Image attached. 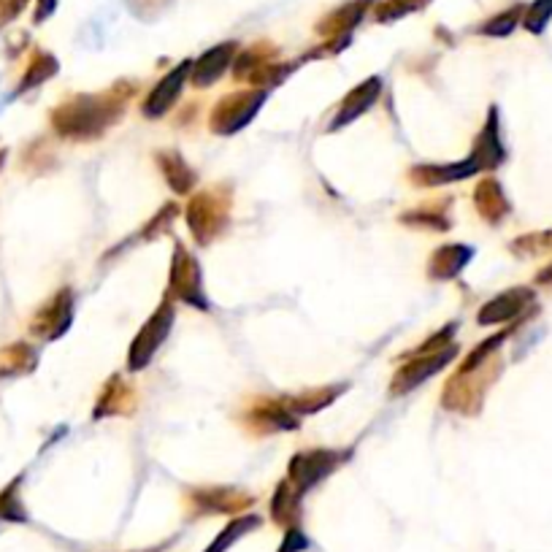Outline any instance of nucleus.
Segmentation results:
<instances>
[{
    "instance_id": "nucleus-2",
    "label": "nucleus",
    "mask_w": 552,
    "mask_h": 552,
    "mask_svg": "<svg viewBox=\"0 0 552 552\" xmlns=\"http://www.w3.org/2000/svg\"><path fill=\"white\" fill-rule=\"evenodd\" d=\"M187 225L198 244H211L228 225V195L198 192L187 206Z\"/></svg>"
},
{
    "instance_id": "nucleus-15",
    "label": "nucleus",
    "mask_w": 552,
    "mask_h": 552,
    "mask_svg": "<svg viewBox=\"0 0 552 552\" xmlns=\"http://www.w3.org/2000/svg\"><path fill=\"white\" fill-rule=\"evenodd\" d=\"M471 255H474V249L466 247V244H450V247L436 249L431 263H428L431 279H452V276H458L466 268V263L471 260Z\"/></svg>"
},
{
    "instance_id": "nucleus-19",
    "label": "nucleus",
    "mask_w": 552,
    "mask_h": 552,
    "mask_svg": "<svg viewBox=\"0 0 552 552\" xmlns=\"http://www.w3.org/2000/svg\"><path fill=\"white\" fill-rule=\"evenodd\" d=\"M35 363H38V355L30 344H24V342L11 344V347L0 350V379L22 376V373L33 371Z\"/></svg>"
},
{
    "instance_id": "nucleus-9",
    "label": "nucleus",
    "mask_w": 552,
    "mask_h": 552,
    "mask_svg": "<svg viewBox=\"0 0 552 552\" xmlns=\"http://www.w3.org/2000/svg\"><path fill=\"white\" fill-rule=\"evenodd\" d=\"M534 304V290L531 287H515V290H507L501 295H496L493 301H488L479 315H477V323L479 325H496V323H509L515 317H523L526 309Z\"/></svg>"
},
{
    "instance_id": "nucleus-24",
    "label": "nucleus",
    "mask_w": 552,
    "mask_h": 552,
    "mask_svg": "<svg viewBox=\"0 0 552 552\" xmlns=\"http://www.w3.org/2000/svg\"><path fill=\"white\" fill-rule=\"evenodd\" d=\"M131 401L125 384H117V376L109 382V387L103 390L101 401H98V409H95V417H103V414H114V412H122V406Z\"/></svg>"
},
{
    "instance_id": "nucleus-30",
    "label": "nucleus",
    "mask_w": 552,
    "mask_h": 552,
    "mask_svg": "<svg viewBox=\"0 0 552 552\" xmlns=\"http://www.w3.org/2000/svg\"><path fill=\"white\" fill-rule=\"evenodd\" d=\"M306 547H309L306 537H304L298 528H290V531L285 534V539H282V547L276 552H304Z\"/></svg>"
},
{
    "instance_id": "nucleus-13",
    "label": "nucleus",
    "mask_w": 552,
    "mask_h": 552,
    "mask_svg": "<svg viewBox=\"0 0 552 552\" xmlns=\"http://www.w3.org/2000/svg\"><path fill=\"white\" fill-rule=\"evenodd\" d=\"M233 54H236V44H219V46H214L211 52H206L200 60L192 63V71H189L192 84H195V87H208V84H214V82L228 71Z\"/></svg>"
},
{
    "instance_id": "nucleus-28",
    "label": "nucleus",
    "mask_w": 552,
    "mask_h": 552,
    "mask_svg": "<svg viewBox=\"0 0 552 552\" xmlns=\"http://www.w3.org/2000/svg\"><path fill=\"white\" fill-rule=\"evenodd\" d=\"M401 222H409V225H420V228H431V230H447L450 228V219L441 214V211H412V214H403Z\"/></svg>"
},
{
    "instance_id": "nucleus-1",
    "label": "nucleus",
    "mask_w": 552,
    "mask_h": 552,
    "mask_svg": "<svg viewBox=\"0 0 552 552\" xmlns=\"http://www.w3.org/2000/svg\"><path fill=\"white\" fill-rule=\"evenodd\" d=\"M128 92L111 90L106 95H76L52 109L49 120L57 136L68 141H92L103 136L125 111Z\"/></svg>"
},
{
    "instance_id": "nucleus-8",
    "label": "nucleus",
    "mask_w": 552,
    "mask_h": 552,
    "mask_svg": "<svg viewBox=\"0 0 552 552\" xmlns=\"http://www.w3.org/2000/svg\"><path fill=\"white\" fill-rule=\"evenodd\" d=\"M455 353H458V347H455V344H450V347L436 350V353L412 355V361H409V363H403V366L395 371L390 392H392V395H401V392H409V390L420 387V384H422L428 376L439 373L441 368L447 366V363L455 358Z\"/></svg>"
},
{
    "instance_id": "nucleus-12",
    "label": "nucleus",
    "mask_w": 552,
    "mask_h": 552,
    "mask_svg": "<svg viewBox=\"0 0 552 552\" xmlns=\"http://www.w3.org/2000/svg\"><path fill=\"white\" fill-rule=\"evenodd\" d=\"M382 95V82L373 76V79H368V82H363V84H358L344 101H342V106H339V114L334 117V122H331V131H339V128H344V125H350L353 120H358L363 111H368L373 103H376V98Z\"/></svg>"
},
{
    "instance_id": "nucleus-17",
    "label": "nucleus",
    "mask_w": 552,
    "mask_h": 552,
    "mask_svg": "<svg viewBox=\"0 0 552 552\" xmlns=\"http://www.w3.org/2000/svg\"><path fill=\"white\" fill-rule=\"evenodd\" d=\"M474 203H477V211H479L488 222H493V225H499V222L507 219V214H509V200H507L501 184L496 182V179H485V182L477 187Z\"/></svg>"
},
{
    "instance_id": "nucleus-26",
    "label": "nucleus",
    "mask_w": 552,
    "mask_h": 552,
    "mask_svg": "<svg viewBox=\"0 0 552 552\" xmlns=\"http://www.w3.org/2000/svg\"><path fill=\"white\" fill-rule=\"evenodd\" d=\"M552 19V0H537V3H531L528 8H526V14H523V27L528 30V33H542L545 27H547V22Z\"/></svg>"
},
{
    "instance_id": "nucleus-27",
    "label": "nucleus",
    "mask_w": 552,
    "mask_h": 552,
    "mask_svg": "<svg viewBox=\"0 0 552 552\" xmlns=\"http://www.w3.org/2000/svg\"><path fill=\"white\" fill-rule=\"evenodd\" d=\"M363 11H366V3H353V5H347L344 11H336L334 16H331V22L328 24H323V30H328V33H347L350 27H355L358 24V19L363 16Z\"/></svg>"
},
{
    "instance_id": "nucleus-25",
    "label": "nucleus",
    "mask_w": 552,
    "mask_h": 552,
    "mask_svg": "<svg viewBox=\"0 0 552 552\" xmlns=\"http://www.w3.org/2000/svg\"><path fill=\"white\" fill-rule=\"evenodd\" d=\"M523 14H526V8H523V5H515V8H509V11L493 16L490 22H485V24L479 27V33H485V35H509V33L518 27V22L523 19Z\"/></svg>"
},
{
    "instance_id": "nucleus-3",
    "label": "nucleus",
    "mask_w": 552,
    "mask_h": 552,
    "mask_svg": "<svg viewBox=\"0 0 552 552\" xmlns=\"http://www.w3.org/2000/svg\"><path fill=\"white\" fill-rule=\"evenodd\" d=\"M263 98H266L263 90H257V92L249 90V92H233V95H225V98L214 106V111H211V117H208L211 131L219 133V136H230V133L247 128L249 120L260 111Z\"/></svg>"
},
{
    "instance_id": "nucleus-21",
    "label": "nucleus",
    "mask_w": 552,
    "mask_h": 552,
    "mask_svg": "<svg viewBox=\"0 0 552 552\" xmlns=\"http://www.w3.org/2000/svg\"><path fill=\"white\" fill-rule=\"evenodd\" d=\"M298 499H301V493L290 485V479L279 482V488H276V493H274V501H271L274 520H279V523H285V526L293 523L295 515H298Z\"/></svg>"
},
{
    "instance_id": "nucleus-4",
    "label": "nucleus",
    "mask_w": 552,
    "mask_h": 552,
    "mask_svg": "<svg viewBox=\"0 0 552 552\" xmlns=\"http://www.w3.org/2000/svg\"><path fill=\"white\" fill-rule=\"evenodd\" d=\"M171 325H174V304L166 298L158 312L147 320V325L139 331L133 347H131V355H128V368L131 371H141L144 366H150V361L155 358V353L163 347V342L169 339L171 334Z\"/></svg>"
},
{
    "instance_id": "nucleus-5",
    "label": "nucleus",
    "mask_w": 552,
    "mask_h": 552,
    "mask_svg": "<svg viewBox=\"0 0 552 552\" xmlns=\"http://www.w3.org/2000/svg\"><path fill=\"white\" fill-rule=\"evenodd\" d=\"M350 452H339V450H309V452H298L290 460V485L304 496L306 490H312L320 479H325L328 474L336 471V466H342L347 460Z\"/></svg>"
},
{
    "instance_id": "nucleus-22",
    "label": "nucleus",
    "mask_w": 552,
    "mask_h": 552,
    "mask_svg": "<svg viewBox=\"0 0 552 552\" xmlns=\"http://www.w3.org/2000/svg\"><path fill=\"white\" fill-rule=\"evenodd\" d=\"M260 526V518H255V515H244V518H238V520H233L214 542H211V547L206 552H225L233 542H238L244 534H249L252 528H257Z\"/></svg>"
},
{
    "instance_id": "nucleus-29",
    "label": "nucleus",
    "mask_w": 552,
    "mask_h": 552,
    "mask_svg": "<svg viewBox=\"0 0 552 552\" xmlns=\"http://www.w3.org/2000/svg\"><path fill=\"white\" fill-rule=\"evenodd\" d=\"M512 249L518 252H528V255H537V252H545L552 249V233H537V236H523L512 244Z\"/></svg>"
},
{
    "instance_id": "nucleus-6",
    "label": "nucleus",
    "mask_w": 552,
    "mask_h": 552,
    "mask_svg": "<svg viewBox=\"0 0 552 552\" xmlns=\"http://www.w3.org/2000/svg\"><path fill=\"white\" fill-rule=\"evenodd\" d=\"M71 320H73V290L71 287H63L60 293H54L33 317L30 323V334L35 339H44V342H54L60 339L68 328H71Z\"/></svg>"
},
{
    "instance_id": "nucleus-10",
    "label": "nucleus",
    "mask_w": 552,
    "mask_h": 552,
    "mask_svg": "<svg viewBox=\"0 0 552 552\" xmlns=\"http://www.w3.org/2000/svg\"><path fill=\"white\" fill-rule=\"evenodd\" d=\"M189 71H192V63L184 60L182 65H177L169 76H163L158 82V87L150 92V98L144 101V114L147 117H163L182 95L184 82L189 79Z\"/></svg>"
},
{
    "instance_id": "nucleus-7",
    "label": "nucleus",
    "mask_w": 552,
    "mask_h": 552,
    "mask_svg": "<svg viewBox=\"0 0 552 552\" xmlns=\"http://www.w3.org/2000/svg\"><path fill=\"white\" fill-rule=\"evenodd\" d=\"M169 287L177 298L195 309H208L206 293H203V279H200V266L198 260L184 249V244H177L174 249V263H171V279Z\"/></svg>"
},
{
    "instance_id": "nucleus-16",
    "label": "nucleus",
    "mask_w": 552,
    "mask_h": 552,
    "mask_svg": "<svg viewBox=\"0 0 552 552\" xmlns=\"http://www.w3.org/2000/svg\"><path fill=\"white\" fill-rule=\"evenodd\" d=\"M477 174V166L474 160H463V163H452V166H414L412 169V182L414 184H447V182H460V179H469Z\"/></svg>"
},
{
    "instance_id": "nucleus-18",
    "label": "nucleus",
    "mask_w": 552,
    "mask_h": 552,
    "mask_svg": "<svg viewBox=\"0 0 552 552\" xmlns=\"http://www.w3.org/2000/svg\"><path fill=\"white\" fill-rule=\"evenodd\" d=\"M158 166L166 177V182L171 184L174 192L179 195H189L195 187V171L184 163V158L179 152H158Z\"/></svg>"
},
{
    "instance_id": "nucleus-14",
    "label": "nucleus",
    "mask_w": 552,
    "mask_h": 552,
    "mask_svg": "<svg viewBox=\"0 0 552 552\" xmlns=\"http://www.w3.org/2000/svg\"><path fill=\"white\" fill-rule=\"evenodd\" d=\"M252 422L263 431H295L301 425V417L290 409V403L282 401H260L249 412Z\"/></svg>"
},
{
    "instance_id": "nucleus-20",
    "label": "nucleus",
    "mask_w": 552,
    "mask_h": 552,
    "mask_svg": "<svg viewBox=\"0 0 552 552\" xmlns=\"http://www.w3.org/2000/svg\"><path fill=\"white\" fill-rule=\"evenodd\" d=\"M54 73H57V60H54L52 54H46V52H38V54L30 60L27 71L22 73V82H19V87H16V95L33 90V87H38V84H44V82H46L49 76H54Z\"/></svg>"
},
{
    "instance_id": "nucleus-23",
    "label": "nucleus",
    "mask_w": 552,
    "mask_h": 552,
    "mask_svg": "<svg viewBox=\"0 0 552 552\" xmlns=\"http://www.w3.org/2000/svg\"><path fill=\"white\" fill-rule=\"evenodd\" d=\"M19 485H22V477H16L3 493H0V518L3 520H11V523H24L27 515H24V507L19 501Z\"/></svg>"
},
{
    "instance_id": "nucleus-31",
    "label": "nucleus",
    "mask_w": 552,
    "mask_h": 552,
    "mask_svg": "<svg viewBox=\"0 0 552 552\" xmlns=\"http://www.w3.org/2000/svg\"><path fill=\"white\" fill-rule=\"evenodd\" d=\"M5 158H8V152H5V150H0V169H3V163H5Z\"/></svg>"
},
{
    "instance_id": "nucleus-11",
    "label": "nucleus",
    "mask_w": 552,
    "mask_h": 552,
    "mask_svg": "<svg viewBox=\"0 0 552 552\" xmlns=\"http://www.w3.org/2000/svg\"><path fill=\"white\" fill-rule=\"evenodd\" d=\"M471 160H474L477 171H490V169H496V166H501V163L507 160V150H504L501 133H499V111H496V109H490L488 125H485V131L477 136Z\"/></svg>"
}]
</instances>
